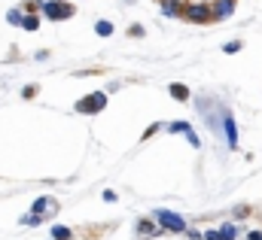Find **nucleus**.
Wrapping results in <instances>:
<instances>
[{
	"instance_id": "1",
	"label": "nucleus",
	"mask_w": 262,
	"mask_h": 240,
	"mask_svg": "<svg viewBox=\"0 0 262 240\" xmlns=\"http://www.w3.org/2000/svg\"><path fill=\"white\" fill-rule=\"evenodd\" d=\"M183 12H186V18H189V21H195V25L213 21V15H210V3H198V0H195V3H189Z\"/></svg>"
},
{
	"instance_id": "2",
	"label": "nucleus",
	"mask_w": 262,
	"mask_h": 240,
	"mask_svg": "<svg viewBox=\"0 0 262 240\" xmlns=\"http://www.w3.org/2000/svg\"><path fill=\"white\" fill-rule=\"evenodd\" d=\"M104 107H107V94H104V91H95V94H89L85 101H79V104H76V110H79V113H101Z\"/></svg>"
},
{
	"instance_id": "3",
	"label": "nucleus",
	"mask_w": 262,
	"mask_h": 240,
	"mask_svg": "<svg viewBox=\"0 0 262 240\" xmlns=\"http://www.w3.org/2000/svg\"><path fill=\"white\" fill-rule=\"evenodd\" d=\"M40 9H43L49 18H55V21H58V18H70V15L76 12L70 3H52V0H43V6H40Z\"/></svg>"
},
{
	"instance_id": "4",
	"label": "nucleus",
	"mask_w": 262,
	"mask_h": 240,
	"mask_svg": "<svg viewBox=\"0 0 262 240\" xmlns=\"http://www.w3.org/2000/svg\"><path fill=\"white\" fill-rule=\"evenodd\" d=\"M156 219H159L162 228H168V231H186V222H183L177 213H171V210H159Z\"/></svg>"
},
{
	"instance_id": "5",
	"label": "nucleus",
	"mask_w": 262,
	"mask_h": 240,
	"mask_svg": "<svg viewBox=\"0 0 262 240\" xmlns=\"http://www.w3.org/2000/svg\"><path fill=\"white\" fill-rule=\"evenodd\" d=\"M232 12H235V0H216V6L210 9L213 21H220V18H229Z\"/></svg>"
},
{
	"instance_id": "6",
	"label": "nucleus",
	"mask_w": 262,
	"mask_h": 240,
	"mask_svg": "<svg viewBox=\"0 0 262 240\" xmlns=\"http://www.w3.org/2000/svg\"><path fill=\"white\" fill-rule=\"evenodd\" d=\"M223 128H226L229 146H238V134H235V122H232V116H223Z\"/></svg>"
},
{
	"instance_id": "7",
	"label": "nucleus",
	"mask_w": 262,
	"mask_h": 240,
	"mask_svg": "<svg viewBox=\"0 0 262 240\" xmlns=\"http://www.w3.org/2000/svg\"><path fill=\"white\" fill-rule=\"evenodd\" d=\"M162 9H165V15H171V18H180V15H183V9H180L174 0H162Z\"/></svg>"
},
{
	"instance_id": "8",
	"label": "nucleus",
	"mask_w": 262,
	"mask_h": 240,
	"mask_svg": "<svg viewBox=\"0 0 262 240\" xmlns=\"http://www.w3.org/2000/svg\"><path fill=\"white\" fill-rule=\"evenodd\" d=\"M49 207H55V201L52 198H40L37 204H34V210H31V216H40L43 210H49Z\"/></svg>"
},
{
	"instance_id": "9",
	"label": "nucleus",
	"mask_w": 262,
	"mask_h": 240,
	"mask_svg": "<svg viewBox=\"0 0 262 240\" xmlns=\"http://www.w3.org/2000/svg\"><path fill=\"white\" fill-rule=\"evenodd\" d=\"M171 94H174L177 101H186V98H189V88L180 85V82H174V85H171Z\"/></svg>"
},
{
	"instance_id": "10",
	"label": "nucleus",
	"mask_w": 262,
	"mask_h": 240,
	"mask_svg": "<svg viewBox=\"0 0 262 240\" xmlns=\"http://www.w3.org/2000/svg\"><path fill=\"white\" fill-rule=\"evenodd\" d=\"M21 28H25V31H37V28H40V18H37V15H25V18H21Z\"/></svg>"
},
{
	"instance_id": "11",
	"label": "nucleus",
	"mask_w": 262,
	"mask_h": 240,
	"mask_svg": "<svg viewBox=\"0 0 262 240\" xmlns=\"http://www.w3.org/2000/svg\"><path fill=\"white\" fill-rule=\"evenodd\" d=\"M52 237H55V240H70V228H64V225H55V228H52Z\"/></svg>"
},
{
	"instance_id": "12",
	"label": "nucleus",
	"mask_w": 262,
	"mask_h": 240,
	"mask_svg": "<svg viewBox=\"0 0 262 240\" xmlns=\"http://www.w3.org/2000/svg\"><path fill=\"white\" fill-rule=\"evenodd\" d=\"M235 234H238V231H235V225H229V222L220 228V237L223 240H235Z\"/></svg>"
},
{
	"instance_id": "13",
	"label": "nucleus",
	"mask_w": 262,
	"mask_h": 240,
	"mask_svg": "<svg viewBox=\"0 0 262 240\" xmlns=\"http://www.w3.org/2000/svg\"><path fill=\"white\" fill-rule=\"evenodd\" d=\"M21 18H25L21 9H9V12H6V21H9V25H21Z\"/></svg>"
},
{
	"instance_id": "14",
	"label": "nucleus",
	"mask_w": 262,
	"mask_h": 240,
	"mask_svg": "<svg viewBox=\"0 0 262 240\" xmlns=\"http://www.w3.org/2000/svg\"><path fill=\"white\" fill-rule=\"evenodd\" d=\"M95 31H98L101 37H110V34H113V25H110V21H98V25H95Z\"/></svg>"
},
{
	"instance_id": "15",
	"label": "nucleus",
	"mask_w": 262,
	"mask_h": 240,
	"mask_svg": "<svg viewBox=\"0 0 262 240\" xmlns=\"http://www.w3.org/2000/svg\"><path fill=\"white\" fill-rule=\"evenodd\" d=\"M137 231H140V237H149V234H156V225H152V222H140Z\"/></svg>"
},
{
	"instance_id": "16",
	"label": "nucleus",
	"mask_w": 262,
	"mask_h": 240,
	"mask_svg": "<svg viewBox=\"0 0 262 240\" xmlns=\"http://www.w3.org/2000/svg\"><path fill=\"white\" fill-rule=\"evenodd\" d=\"M171 131H177V134H186V131H192V128H189L186 122H174V125H171Z\"/></svg>"
},
{
	"instance_id": "17",
	"label": "nucleus",
	"mask_w": 262,
	"mask_h": 240,
	"mask_svg": "<svg viewBox=\"0 0 262 240\" xmlns=\"http://www.w3.org/2000/svg\"><path fill=\"white\" fill-rule=\"evenodd\" d=\"M226 52H229V55H235V52H241V43H238V40H232V43H226Z\"/></svg>"
},
{
	"instance_id": "18",
	"label": "nucleus",
	"mask_w": 262,
	"mask_h": 240,
	"mask_svg": "<svg viewBox=\"0 0 262 240\" xmlns=\"http://www.w3.org/2000/svg\"><path fill=\"white\" fill-rule=\"evenodd\" d=\"M204 240H223V237H220V231H204Z\"/></svg>"
},
{
	"instance_id": "19",
	"label": "nucleus",
	"mask_w": 262,
	"mask_h": 240,
	"mask_svg": "<svg viewBox=\"0 0 262 240\" xmlns=\"http://www.w3.org/2000/svg\"><path fill=\"white\" fill-rule=\"evenodd\" d=\"M250 240H262V231H250Z\"/></svg>"
}]
</instances>
